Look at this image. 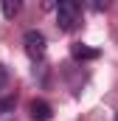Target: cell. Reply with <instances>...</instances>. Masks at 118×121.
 Returning <instances> with one entry per match:
<instances>
[{
    "label": "cell",
    "mask_w": 118,
    "mask_h": 121,
    "mask_svg": "<svg viewBox=\"0 0 118 121\" xmlns=\"http://www.w3.org/2000/svg\"><path fill=\"white\" fill-rule=\"evenodd\" d=\"M8 87V70H6V65H0V90H6Z\"/></svg>",
    "instance_id": "8992f818"
},
{
    "label": "cell",
    "mask_w": 118,
    "mask_h": 121,
    "mask_svg": "<svg viewBox=\"0 0 118 121\" xmlns=\"http://www.w3.org/2000/svg\"><path fill=\"white\" fill-rule=\"evenodd\" d=\"M79 3L76 0H62L56 6V26L62 31H73L76 28V23H79Z\"/></svg>",
    "instance_id": "6da1fadb"
},
{
    "label": "cell",
    "mask_w": 118,
    "mask_h": 121,
    "mask_svg": "<svg viewBox=\"0 0 118 121\" xmlns=\"http://www.w3.org/2000/svg\"><path fill=\"white\" fill-rule=\"evenodd\" d=\"M115 121H118V116H115Z\"/></svg>",
    "instance_id": "ba28073f"
},
{
    "label": "cell",
    "mask_w": 118,
    "mask_h": 121,
    "mask_svg": "<svg viewBox=\"0 0 118 121\" xmlns=\"http://www.w3.org/2000/svg\"><path fill=\"white\" fill-rule=\"evenodd\" d=\"M23 45H25V54H28L31 59H42L45 56V51H48V39H45V34L37 28L25 31V37H23Z\"/></svg>",
    "instance_id": "7a4b0ae2"
},
{
    "label": "cell",
    "mask_w": 118,
    "mask_h": 121,
    "mask_svg": "<svg viewBox=\"0 0 118 121\" xmlns=\"http://www.w3.org/2000/svg\"><path fill=\"white\" fill-rule=\"evenodd\" d=\"M28 110H31V118H34V121H48L51 116H54L51 104H48V101H42V99H34Z\"/></svg>",
    "instance_id": "3957f363"
},
{
    "label": "cell",
    "mask_w": 118,
    "mask_h": 121,
    "mask_svg": "<svg viewBox=\"0 0 118 121\" xmlns=\"http://www.w3.org/2000/svg\"><path fill=\"white\" fill-rule=\"evenodd\" d=\"M11 107H14V99H0V116H3V113H8Z\"/></svg>",
    "instance_id": "52a82bcc"
},
{
    "label": "cell",
    "mask_w": 118,
    "mask_h": 121,
    "mask_svg": "<svg viewBox=\"0 0 118 121\" xmlns=\"http://www.w3.org/2000/svg\"><path fill=\"white\" fill-rule=\"evenodd\" d=\"M70 54H73V59H98V48H90L84 42H76L70 48Z\"/></svg>",
    "instance_id": "277c9868"
},
{
    "label": "cell",
    "mask_w": 118,
    "mask_h": 121,
    "mask_svg": "<svg viewBox=\"0 0 118 121\" xmlns=\"http://www.w3.org/2000/svg\"><path fill=\"white\" fill-rule=\"evenodd\" d=\"M0 9H3V17H8V20H11V17L20 11V0H3V3H0Z\"/></svg>",
    "instance_id": "5b68a950"
}]
</instances>
